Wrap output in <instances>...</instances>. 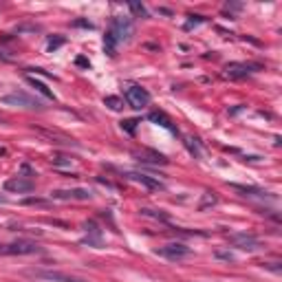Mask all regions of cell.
<instances>
[{"mask_svg": "<svg viewBox=\"0 0 282 282\" xmlns=\"http://www.w3.org/2000/svg\"><path fill=\"white\" fill-rule=\"evenodd\" d=\"M108 34L115 37L117 44H126V42H130V37H133V34H135V25H133V20H130V18L115 16L110 20Z\"/></svg>", "mask_w": 282, "mask_h": 282, "instance_id": "cell-1", "label": "cell"}, {"mask_svg": "<svg viewBox=\"0 0 282 282\" xmlns=\"http://www.w3.org/2000/svg\"><path fill=\"white\" fill-rule=\"evenodd\" d=\"M0 102L7 104V106L27 108V110H44V104H42L40 100H35L34 95L25 93V91H13V93H9V95H2L0 97Z\"/></svg>", "mask_w": 282, "mask_h": 282, "instance_id": "cell-2", "label": "cell"}, {"mask_svg": "<svg viewBox=\"0 0 282 282\" xmlns=\"http://www.w3.org/2000/svg\"><path fill=\"white\" fill-rule=\"evenodd\" d=\"M34 253H42V247L34 241H25V238L0 245V256H34Z\"/></svg>", "mask_w": 282, "mask_h": 282, "instance_id": "cell-3", "label": "cell"}, {"mask_svg": "<svg viewBox=\"0 0 282 282\" xmlns=\"http://www.w3.org/2000/svg\"><path fill=\"white\" fill-rule=\"evenodd\" d=\"M126 104L135 110H141L150 104V93L141 86H128L126 88Z\"/></svg>", "mask_w": 282, "mask_h": 282, "instance_id": "cell-4", "label": "cell"}, {"mask_svg": "<svg viewBox=\"0 0 282 282\" xmlns=\"http://www.w3.org/2000/svg\"><path fill=\"white\" fill-rule=\"evenodd\" d=\"M27 276L35 280H51V282H84L79 278H73V276L64 274V271H46V269H31L27 271Z\"/></svg>", "mask_w": 282, "mask_h": 282, "instance_id": "cell-5", "label": "cell"}, {"mask_svg": "<svg viewBox=\"0 0 282 282\" xmlns=\"http://www.w3.org/2000/svg\"><path fill=\"white\" fill-rule=\"evenodd\" d=\"M154 253L161 258H168V260H181V258L190 256V247L183 245V243H168V245L159 247Z\"/></svg>", "mask_w": 282, "mask_h": 282, "instance_id": "cell-6", "label": "cell"}, {"mask_svg": "<svg viewBox=\"0 0 282 282\" xmlns=\"http://www.w3.org/2000/svg\"><path fill=\"white\" fill-rule=\"evenodd\" d=\"M227 241L232 243L234 247L243 249V251H256L258 249V238L253 234H247V232H234L227 236Z\"/></svg>", "mask_w": 282, "mask_h": 282, "instance_id": "cell-7", "label": "cell"}, {"mask_svg": "<svg viewBox=\"0 0 282 282\" xmlns=\"http://www.w3.org/2000/svg\"><path fill=\"white\" fill-rule=\"evenodd\" d=\"M51 199H55V201H91L93 194H91V190H84V187H73V190H53L51 192Z\"/></svg>", "mask_w": 282, "mask_h": 282, "instance_id": "cell-8", "label": "cell"}, {"mask_svg": "<svg viewBox=\"0 0 282 282\" xmlns=\"http://www.w3.org/2000/svg\"><path fill=\"white\" fill-rule=\"evenodd\" d=\"M34 187H35V183L31 181V178L20 176V175L4 181V190L13 192V194H27V192H34Z\"/></svg>", "mask_w": 282, "mask_h": 282, "instance_id": "cell-9", "label": "cell"}, {"mask_svg": "<svg viewBox=\"0 0 282 282\" xmlns=\"http://www.w3.org/2000/svg\"><path fill=\"white\" fill-rule=\"evenodd\" d=\"M256 69H258L256 64H247V62H229L227 67H225V77H229V79H243V77H247V75H251Z\"/></svg>", "mask_w": 282, "mask_h": 282, "instance_id": "cell-10", "label": "cell"}, {"mask_svg": "<svg viewBox=\"0 0 282 282\" xmlns=\"http://www.w3.org/2000/svg\"><path fill=\"white\" fill-rule=\"evenodd\" d=\"M124 176L130 178V181H135V183H141V185L148 187V190H163V183L159 181V178L148 176V175H143V172H126Z\"/></svg>", "mask_w": 282, "mask_h": 282, "instance_id": "cell-11", "label": "cell"}, {"mask_svg": "<svg viewBox=\"0 0 282 282\" xmlns=\"http://www.w3.org/2000/svg\"><path fill=\"white\" fill-rule=\"evenodd\" d=\"M84 229H86V238H84V243L100 249L102 247V229H100V225H97L95 220H86V223H84Z\"/></svg>", "mask_w": 282, "mask_h": 282, "instance_id": "cell-12", "label": "cell"}, {"mask_svg": "<svg viewBox=\"0 0 282 282\" xmlns=\"http://www.w3.org/2000/svg\"><path fill=\"white\" fill-rule=\"evenodd\" d=\"M35 133H40L42 137L51 139V143H58V145H69V148H77V141L67 137V135H60V133H51V130H42V128H35Z\"/></svg>", "mask_w": 282, "mask_h": 282, "instance_id": "cell-13", "label": "cell"}, {"mask_svg": "<svg viewBox=\"0 0 282 282\" xmlns=\"http://www.w3.org/2000/svg\"><path fill=\"white\" fill-rule=\"evenodd\" d=\"M135 157H137L139 161H143V163H161V166H166V163H168V159L163 157V154L150 152V150H143V152H135Z\"/></svg>", "mask_w": 282, "mask_h": 282, "instance_id": "cell-14", "label": "cell"}, {"mask_svg": "<svg viewBox=\"0 0 282 282\" xmlns=\"http://www.w3.org/2000/svg\"><path fill=\"white\" fill-rule=\"evenodd\" d=\"M148 119H150V121H154V124H159V126H163V128H168V130H170V133H176V128H175V126H172V121L168 119V117L163 115L161 110H154V112H150V115H148Z\"/></svg>", "mask_w": 282, "mask_h": 282, "instance_id": "cell-15", "label": "cell"}, {"mask_svg": "<svg viewBox=\"0 0 282 282\" xmlns=\"http://www.w3.org/2000/svg\"><path fill=\"white\" fill-rule=\"evenodd\" d=\"M141 216H145V218H152V220H161V223H170V218H168L166 212L161 210H150V208H141L139 210Z\"/></svg>", "mask_w": 282, "mask_h": 282, "instance_id": "cell-16", "label": "cell"}, {"mask_svg": "<svg viewBox=\"0 0 282 282\" xmlns=\"http://www.w3.org/2000/svg\"><path fill=\"white\" fill-rule=\"evenodd\" d=\"M27 82H29L31 86L35 88V91H40V93H42V95H44V97H49V100H55L53 91H49V88H46V84L37 82V79H35V77H31V75H27Z\"/></svg>", "mask_w": 282, "mask_h": 282, "instance_id": "cell-17", "label": "cell"}, {"mask_svg": "<svg viewBox=\"0 0 282 282\" xmlns=\"http://www.w3.org/2000/svg\"><path fill=\"white\" fill-rule=\"evenodd\" d=\"M117 49H119V44H117L115 37H112V35L106 31V35H104V51H106L108 55H110V58H115V55H117Z\"/></svg>", "mask_w": 282, "mask_h": 282, "instance_id": "cell-18", "label": "cell"}, {"mask_svg": "<svg viewBox=\"0 0 282 282\" xmlns=\"http://www.w3.org/2000/svg\"><path fill=\"white\" fill-rule=\"evenodd\" d=\"M104 104L110 108V110H121L124 108V102L119 100V97H115V95H108V97H104Z\"/></svg>", "mask_w": 282, "mask_h": 282, "instance_id": "cell-19", "label": "cell"}, {"mask_svg": "<svg viewBox=\"0 0 282 282\" xmlns=\"http://www.w3.org/2000/svg\"><path fill=\"white\" fill-rule=\"evenodd\" d=\"M128 9L135 13V16H139V18H148V11H145V7L141 2H130L128 4Z\"/></svg>", "mask_w": 282, "mask_h": 282, "instance_id": "cell-20", "label": "cell"}, {"mask_svg": "<svg viewBox=\"0 0 282 282\" xmlns=\"http://www.w3.org/2000/svg\"><path fill=\"white\" fill-rule=\"evenodd\" d=\"M187 18H190V20L185 22V29H187V31H190L192 27H199V25H203V22H205L203 16H187Z\"/></svg>", "mask_w": 282, "mask_h": 282, "instance_id": "cell-21", "label": "cell"}, {"mask_svg": "<svg viewBox=\"0 0 282 282\" xmlns=\"http://www.w3.org/2000/svg\"><path fill=\"white\" fill-rule=\"evenodd\" d=\"M64 44V37H49V42H46V49H49V51H55V49H58V46H62Z\"/></svg>", "mask_w": 282, "mask_h": 282, "instance_id": "cell-22", "label": "cell"}, {"mask_svg": "<svg viewBox=\"0 0 282 282\" xmlns=\"http://www.w3.org/2000/svg\"><path fill=\"white\" fill-rule=\"evenodd\" d=\"M214 203H216L214 192H205V199H203V203H201V210H205L208 205H214Z\"/></svg>", "mask_w": 282, "mask_h": 282, "instance_id": "cell-23", "label": "cell"}, {"mask_svg": "<svg viewBox=\"0 0 282 282\" xmlns=\"http://www.w3.org/2000/svg\"><path fill=\"white\" fill-rule=\"evenodd\" d=\"M135 126H137V119H128V121H121V128H124V130H128L130 135L135 133Z\"/></svg>", "mask_w": 282, "mask_h": 282, "instance_id": "cell-24", "label": "cell"}, {"mask_svg": "<svg viewBox=\"0 0 282 282\" xmlns=\"http://www.w3.org/2000/svg\"><path fill=\"white\" fill-rule=\"evenodd\" d=\"M185 145H187V150H190V152H192V154H194V157H196V159H199V157H201V150H199V148H196V143H192V139H185Z\"/></svg>", "mask_w": 282, "mask_h": 282, "instance_id": "cell-25", "label": "cell"}, {"mask_svg": "<svg viewBox=\"0 0 282 282\" xmlns=\"http://www.w3.org/2000/svg\"><path fill=\"white\" fill-rule=\"evenodd\" d=\"M216 258H223V260H234V256H232V253H227V251H216Z\"/></svg>", "mask_w": 282, "mask_h": 282, "instance_id": "cell-26", "label": "cell"}, {"mask_svg": "<svg viewBox=\"0 0 282 282\" xmlns=\"http://www.w3.org/2000/svg\"><path fill=\"white\" fill-rule=\"evenodd\" d=\"M241 9V4H236V2H227L225 4V11H238Z\"/></svg>", "mask_w": 282, "mask_h": 282, "instance_id": "cell-27", "label": "cell"}, {"mask_svg": "<svg viewBox=\"0 0 282 282\" xmlns=\"http://www.w3.org/2000/svg\"><path fill=\"white\" fill-rule=\"evenodd\" d=\"M267 269H271V271H276V274H280V267H278V262H269V265H265Z\"/></svg>", "mask_w": 282, "mask_h": 282, "instance_id": "cell-28", "label": "cell"}, {"mask_svg": "<svg viewBox=\"0 0 282 282\" xmlns=\"http://www.w3.org/2000/svg\"><path fill=\"white\" fill-rule=\"evenodd\" d=\"M75 27H88V29H93V25L91 22H86V20H77L75 22Z\"/></svg>", "mask_w": 282, "mask_h": 282, "instance_id": "cell-29", "label": "cell"}, {"mask_svg": "<svg viewBox=\"0 0 282 282\" xmlns=\"http://www.w3.org/2000/svg\"><path fill=\"white\" fill-rule=\"evenodd\" d=\"M0 60H4V62H9V60H11V55H7V51H2V49H0Z\"/></svg>", "mask_w": 282, "mask_h": 282, "instance_id": "cell-30", "label": "cell"}, {"mask_svg": "<svg viewBox=\"0 0 282 282\" xmlns=\"http://www.w3.org/2000/svg\"><path fill=\"white\" fill-rule=\"evenodd\" d=\"M77 64H79V67H91V64H88V60H84V58H77Z\"/></svg>", "mask_w": 282, "mask_h": 282, "instance_id": "cell-31", "label": "cell"}, {"mask_svg": "<svg viewBox=\"0 0 282 282\" xmlns=\"http://www.w3.org/2000/svg\"><path fill=\"white\" fill-rule=\"evenodd\" d=\"M0 203H7V199H4V196H0Z\"/></svg>", "mask_w": 282, "mask_h": 282, "instance_id": "cell-32", "label": "cell"}, {"mask_svg": "<svg viewBox=\"0 0 282 282\" xmlns=\"http://www.w3.org/2000/svg\"><path fill=\"white\" fill-rule=\"evenodd\" d=\"M4 152H7V150H4V148H0V154H4Z\"/></svg>", "mask_w": 282, "mask_h": 282, "instance_id": "cell-33", "label": "cell"}]
</instances>
